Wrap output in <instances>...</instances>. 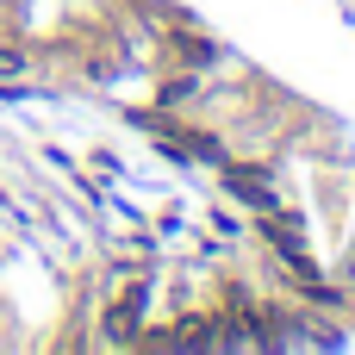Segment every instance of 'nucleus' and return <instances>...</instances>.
Listing matches in <instances>:
<instances>
[{
    "label": "nucleus",
    "mask_w": 355,
    "mask_h": 355,
    "mask_svg": "<svg viewBox=\"0 0 355 355\" xmlns=\"http://www.w3.org/2000/svg\"><path fill=\"white\" fill-rule=\"evenodd\" d=\"M218 181H225V193H231L243 212H256V218H262V212H281V193H275V181H268L262 162H231V156H225V162H218Z\"/></svg>",
    "instance_id": "nucleus-1"
},
{
    "label": "nucleus",
    "mask_w": 355,
    "mask_h": 355,
    "mask_svg": "<svg viewBox=\"0 0 355 355\" xmlns=\"http://www.w3.org/2000/svg\"><path fill=\"white\" fill-rule=\"evenodd\" d=\"M144 312H150V281H125V287L106 300V312H100V337H106V343H137Z\"/></svg>",
    "instance_id": "nucleus-2"
},
{
    "label": "nucleus",
    "mask_w": 355,
    "mask_h": 355,
    "mask_svg": "<svg viewBox=\"0 0 355 355\" xmlns=\"http://www.w3.org/2000/svg\"><path fill=\"white\" fill-rule=\"evenodd\" d=\"M162 50H168L181 69H206V62L218 56L212 37H200V31H187V25H168V31H162Z\"/></svg>",
    "instance_id": "nucleus-3"
},
{
    "label": "nucleus",
    "mask_w": 355,
    "mask_h": 355,
    "mask_svg": "<svg viewBox=\"0 0 355 355\" xmlns=\"http://www.w3.org/2000/svg\"><path fill=\"white\" fill-rule=\"evenodd\" d=\"M193 94H200V75H193V69H175V75L156 87V106H168V112H175V106H187Z\"/></svg>",
    "instance_id": "nucleus-4"
},
{
    "label": "nucleus",
    "mask_w": 355,
    "mask_h": 355,
    "mask_svg": "<svg viewBox=\"0 0 355 355\" xmlns=\"http://www.w3.org/2000/svg\"><path fill=\"white\" fill-rule=\"evenodd\" d=\"M31 75V50L25 44H0V81H25Z\"/></svg>",
    "instance_id": "nucleus-5"
},
{
    "label": "nucleus",
    "mask_w": 355,
    "mask_h": 355,
    "mask_svg": "<svg viewBox=\"0 0 355 355\" xmlns=\"http://www.w3.org/2000/svg\"><path fill=\"white\" fill-rule=\"evenodd\" d=\"M206 225H212V231H218V237H243V225H237V218H231V212H212V218H206Z\"/></svg>",
    "instance_id": "nucleus-6"
}]
</instances>
